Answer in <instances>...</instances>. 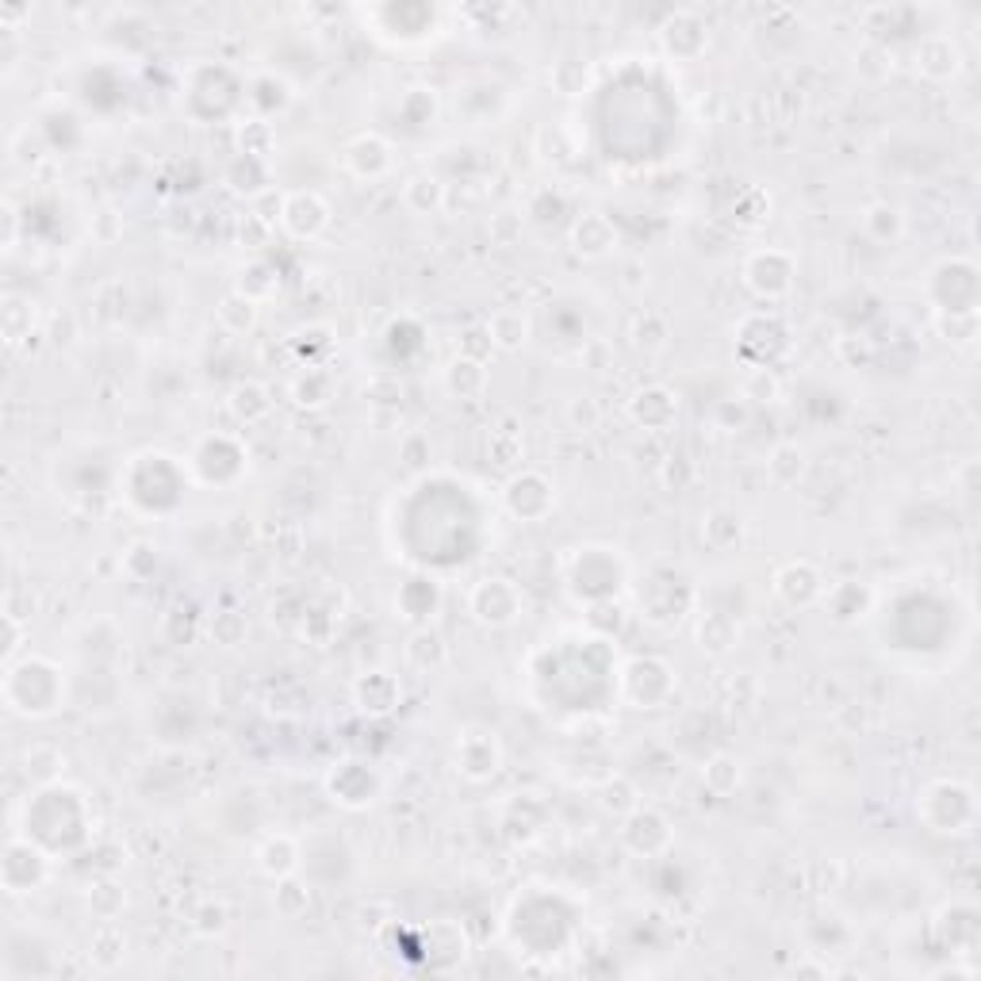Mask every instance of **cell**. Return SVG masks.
Returning a JSON list of instances; mask_svg holds the SVG:
<instances>
[{"label":"cell","mask_w":981,"mask_h":981,"mask_svg":"<svg viewBox=\"0 0 981 981\" xmlns=\"http://www.w3.org/2000/svg\"><path fill=\"white\" fill-rule=\"evenodd\" d=\"M675 690V671L655 655H633L621 668V698L633 710H660Z\"/></svg>","instance_id":"6da1fadb"},{"label":"cell","mask_w":981,"mask_h":981,"mask_svg":"<svg viewBox=\"0 0 981 981\" xmlns=\"http://www.w3.org/2000/svg\"><path fill=\"white\" fill-rule=\"evenodd\" d=\"M794 257L786 249H755L744 261V285L760 299H783L794 288Z\"/></svg>","instance_id":"7a4b0ae2"},{"label":"cell","mask_w":981,"mask_h":981,"mask_svg":"<svg viewBox=\"0 0 981 981\" xmlns=\"http://www.w3.org/2000/svg\"><path fill=\"white\" fill-rule=\"evenodd\" d=\"M468 610H472V618H476L479 626L503 629V626H510V621H518L522 595H518V587H514L510 579H479V584L472 587V595H468Z\"/></svg>","instance_id":"3957f363"},{"label":"cell","mask_w":981,"mask_h":981,"mask_svg":"<svg viewBox=\"0 0 981 981\" xmlns=\"http://www.w3.org/2000/svg\"><path fill=\"white\" fill-rule=\"evenodd\" d=\"M621 844L626 851H633L637 859H652V855H663L671 847V825L660 809L652 805H637V809L626 813L621 820Z\"/></svg>","instance_id":"277c9868"},{"label":"cell","mask_w":981,"mask_h":981,"mask_svg":"<svg viewBox=\"0 0 981 981\" xmlns=\"http://www.w3.org/2000/svg\"><path fill=\"white\" fill-rule=\"evenodd\" d=\"M453 760L464 778L487 783V778L498 775V767H503V747H498L495 733H487V729H468V733H461V740H456Z\"/></svg>","instance_id":"5b68a950"},{"label":"cell","mask_w":981,"mask_h":981,"mask_svg":"<svg viewBox=\"0 0 981 981\" xmlns=\"http://www.w3.org/2000/svg\"><path fill=\"white\" fill-rule=\"evenodd\" d=\"M28 847H31V839H23V836L8 839V847H4V886H8V894H35V889L50 878V855L39 847V851L31 855V863H23V859H28Z\"/></svg>","instance_id":"8992f818"},{"label":"cell","mask_w":981,"mask_h":981,"mask_svg":"<svg viewBox=\"0 0 981 981\" xmlns=\"http://www.w3.org/2000/svg\"><path fill=\"white\" fill-rule=\"evenodd\" d=\"M556 506V487L540 472H522L506 484V510L522 522H540Z\"/></svg>","instance_id":"52a82bcc"},{"label":"cell","mask_w":981,"mask_h":981,"mask_svg":"<svg viewBox=\"0 0 981 981\" xmlns=\"http://www.w3.org/2000/svg\"><path fill=\"white\" fill-rule=\"evenodd\" d=\"M31 668H35V679H28V694L12 698V710L23 717H47L62 705V671L39 655H31Z\"/></svg>","instance_id":"ba28073f"},{"label":"cell","mask_w":981,"mask_h":981,"mask_svg":"<svg viewBox=\"0 0 981 981\" xmlns=\"http://www.w3.org/2000/svg\"><path fill=\"white\" fill-rule=\"evenodd\" d=\"M280 227L292 238H319L330 227V207L319 193H288L280 204Z\"/></svg>","instance_id":"9c48e42d"},{"label":"cell","mask_w":981,"mask_h":981,"mask_svg":"<svg viewBox=\"0 0 981 981\" xmlns=\"http://www.w3.org/2000/svg\"><path fill=\"white\" fill-rule=\"evenodd\" d=\"M775 595L783 598L794 610H805V606L820 602L825 595V576L817 571V564L809 560H789L775 571Z\"/></svg>","instance_id":"30bf717a"},{"label":"cell","mask_w":981,"mask_h":981,"mask_svg":"<svg viewBox=\"0 0 981 981\" xmlns=\"http://www.w3.org/2000/svg\"><path fill=\"white\" fill-rule=\"evenodd\" d=\"M342 162H345V169L353 173V177L380 180V177H388V173H392L395 157H392V146H388L384 138L372 135V131H364V135H357V138H349V143H345Z\"/></svg>","instance_id":"8fae6325"},{"label":"cell","mask_w":981,"mask_h":981,"mask_svg":"<svg viewBox=\"0 0 981 981\" xmlns=\"http://www.w3.org/2000/svg\"><path fill=\"white\" fill-rule=\"evenodd\" d=\"M327 786H330V794H334V802L349 805V809H361V805H369L372 797H376L380 778L372 775L364 763H338Z\"/></svg>","instance_id":"7c38bea8"},{"label":"cell","mask_w":981,"mask_h":981,"mask_svg":"<svg viewBox=\"0 0 981 981\" xmlns=\"http://www.w3.org/2000/svg\"><path fill=\"white\" fill-rule=\"evenodd\" d=\"M660 39H663V47H668L671 58H683V62H690V58H698L705 50V43H710V31H705V23L698 20L694 12H679V16H671V20L663 23Z\"/></svg>","instance_id":"4fadbf2b"},{"label":"cell","mask_w":981,"mask_h":981,"mask_svg":"<svg viewBox=\"0 0 981 981\" xmlns=\"http://www.w3.org/2000/svg\"><path fill=\"white\" fill-rule=\"evenodd\" d=\"M679 414V403L668 388L652 384V388H640V392L629 399V419L644 430H668Z\"/></svg>","instance_id":"5bb4252c"},{"label":"cell","mask_w":981,"mask_h":981,"mask_svg":"<svg viewBox=\"0 0 981 981\" xmlns=\"http://www.w3.org/2000/svg\"><path fill=\"white\" fill-rule=\"evenodd\" d=\"M917 73L920 78H928V81H947V78H954V73H959V62H962V54H959V47H954V39L951 35H928V39H920V47H917Z\"/></svg>","instance_id":"9a60e30c"},{"label":"cell","mask_w":981,"mask_h":981,"mask_svg":"<svg viewBox=\"0 0 981 981\" xmlns=\"http://www.w3.org/2000/svg\"><path fill=\"white\" fill-rule=\"evenodd\" d=\"M353 698H357V705H361L364 713H372V717H384V713H392L399 705L403 690H399V679L388 675V671H369V675H361L353 683Z\"/></svg>","instance_id":"2e32d148"},{"label":"cell","mask_w":981,"mask_h":981,"mask_svg":"<svg viewBox=\"0 0 981 981\" xmlns=\"http://www.w3.org/2000/svg\"><path fill=\"white\" fill-rule=\"evenodd\" d=\"M571 246H576L579 257H606L613 246H618V230H613V223L606 219V215L598 211H587L576 219V227H571Z\"/></svg>","instance_id":"e0dca14e"},{"label":"cell","mask_w":981,"mask_h":981,"mask_svg":"<svg viewBox=\"0 0 981 981\" xmlns=\"http://www.w3.org/2000/svg\"><path fill=\"white\" fill-rule=\"evenodd\" d=\"M403 655H406V668L422 671V675H434V671H442L448 663V644L437 629L422 626V629H414L411 640H406Z\"/></svg>","instance_id":"ac0fdd59"},{"label":"cell","mask_w":981,"mask_h":981,"mask_svg":"<svg viewBox=\"0 0 981 981\" xmlns=\"http://www.w3.org/2000/svg\"><path fill=\"white\" fill-rule=\"evenodd\" d=\"M257 870L272 882H285L299 870V844L292 836H269L257 847Z\"/></svg>","instance_id":"d6986e66"},{"label":"cell","mask_w":981,"mask_h":981,"mask_svg":"<svg viewBox=\"0 0 981 981\" xmlns=\"http://www.w3.org/2000/svg\"><path fill=\"white\" fill-rule=\"evenodd\" d=\"M825 606L828 613H833L836 621H859L863 613L870 610V602H875V595H870V587H863L859 579H844V584H836L833 590H825Z\"/></svg>","instance_id":"ffe728a7"},{"label":"cell","mask_w":981,"mask_h":981,"mask_svg":"<svg viewBox=\"0 0 981 981\" xmlns=\"http://www.w3.org/2000/svg\"><path fill=\"white\" fill-rule=\"evenodd\" d=\"M487 334L491 342H495V349L518 353V349L529 342V314L522 311V307H503V311H495L487 319Z\"/></svg>","instance_id":"44dd1931"},{"label":"cell","mask_w":981,"mask_h":981,"mask_svg":"<svg viewBox=\"0 0 981 981\" xmlns=\"http://www.w3.org/2000/svg\"><path fill=\"white\" fill-rule=\"evenodd\" d=\"M227 406L230 414H235L238 422H246V426H254V422L269 419L272 411V399H269V388L257 384V380H242V384L230 388L227 395Z\"/></svg>","instance_id":"7402d4cb"},{"label":"cell","mask_w":981,"mask_h":981,"mask_svg":"<svg viewBox=\"0 0 981 981\" xmlns=\"http://www.w3.org/2000/svg\"><path fill=\"white\" fill-rule=\"evenodd\" d=\"M445 388L448 395L456 399H479L487 388V369L484 361H472V357H453L445 369Z\"/></svg>","instance_id":"603a6c76"},{"label":"cell","mask_w":981,"mask_h":981,"mask_svg":"<svg viewBox=\"0 0 981 981\" xmlns=\"http://www.w3.org/2000/svg\"><path fill=\"white\" fill-rule=\"evenodd\" d=\"M292 399L307 411H319L334 399V376H330L322 364H307L303 372L292 380Z\"/></svg>","instance_id":"cb8c5ba5"},{"label":"cell","mask_w":981,"mask_h":981,"mask_svg":"<svg viewBox=\"0 0 981 981\" xmlns=\"http://www.w3.org/2000/svg\"><path fill=\"white\" fill-rule=\"evenodd\" d=\"M445 185L434 173H414L403 185V204L411 207L414 215H437L445 207Z\"/></svg>","instance_id":"d4e9b609"},{"label":"cell","mask_w":981,"mask_h":981,"mask_svg":"<svg viewBox=\"0 0 981 981\" xmlns=\"http://www.w3.org/2000/svg\"><path fill=\"white\" fill-rule=\"evenodd\" d=\"M702 537L705 545H713L717 553H729L744 540V518L733 510H713L710 518L702 522Z\"/></svg>","instance_id":"484cf974"},{"label":"cell","mask_w":981,"mask_h":981,"mask_svg":"<svg viewBox=\"0 0 981 981\" xmlns=\"http://www.w3.org/2000/svg\"><path fill=\"white\" fill-rule=\"evenodd\" d=\"M702 783H705V789H710L713 797L736 794V786H740V760H736V755H729V752H717L702 767Z\"/></svg>","instance_id":"4316f807"},{"label":"cell","mask_w":981,"mask_h":981,"mask_svg":"<svg viewBox=\"0 0 981 981\" xmlns=\"http://www.w3.org/2000/svg\"><path fill=\"white\" fill-rule=\"evenodd\" d=\"M23 771H28V778H35V783L54 786L58 775L65 771V755L50 744H35L23 752Z\"/></svg>","instance_id":"83f0119b"},{"label":"cell","mask_w":981,"mask_h":981,"mask_svg":"<svg viewBox=\"0 0 981 981\" xmlns=\"http://www.w3.org/2000/svg\"><path fill=\"white\" fill-rule=\"evenodd\" d=\"M767 472H771V479H775V484L794 487L797 479H802V472H805V453L794 442H778L767 456Z\"/></svg>","instance_id":"f1b7e54d"},{"label":"cell","mask_w":981,"mask_h":981,"mask_svg":"<svg viewBox=\"0 0 981 981\" xmlns=\"http://www.w3.org/2000/svg\"><path fill=\"white\" fill-rule=\"evenodd\" d=\"M93 962L100 970H112L115 962L123 959V954H127V939H123V932L120 928H115V920H104V925L96 928V936H93Z\"/></svg>","instance_id":"f546056e"},{"label":"cell","mask_w":981,"mask_h":981,"mask_svg":"<svg viewBox=\"0 0 981 981\" xmlns=\"http://www.w3.org/2000/svg\"><path fill=\"white\" fill-rule=\"evenodd\" d=\"M219 322H223V330H230V334H246V330L257 327V303L238 292H230L227 299H219Z\"/></svg>","instance_id":"4dcf8cb0"},{"label":"cell","mask_w":981,"mask_h":981,"mask_svg":"<svg viewBox=\"0 0 981 981\" xmlns=\"http://www.w3.org/2000/svg\"><path fill=\"white\" fill-rule=\"evenodd\" d=\"M863 227H867V235L875 238V242H897V238L905 235V219L897 207L889 204H875L867 215H863Z\"/></svg>","instance_id":"1f68e13d"},{"label":"cell","mask_w":981,"mask_h":981,"mask_svg":"<svg viewBox=\"0 0 981 981\" xmlns=\"http://www.w3.org/2000/svg\"><path fill=\"white\" fill-rule=\"evenodd\" d=\"M668 338H671V330H668V319H663V314H655V311L637 314V322H633L637 349H644V353H660V349L668 345Z\"/></svg>","instance_id":"d6a6232c"},{"label":"cell","mask_w":981,"mask_h":981,"mask_svg":"<svg viewBox=\"0 0 981 981\" xmlns=\"http://www.w3.org/2000/svg\"><path fill=\"white\" fill-rule=\"evenodd\" d=\"M89 905H93V912L100 920H115L123 912V905H127V894H123L120 886L112 882V878H104V882L93 886V894H89Z\"/></svg>","instance_id":"836d02e7"},{"label":"cell","mask_w":981,"mask_h":981,"mask_svg":"<svg viewBox=\"0 0 981 981\" xmlns=\"http://www.w3.org/2000/svg\"><path fill=\"white\" fill-rule=\"evenodd\" d=\"M227 920H230L227 905L215 901V897H204V901L196 905V912H193V928L199 936H219L223 928H227Z\"/></svg>","instance_id":"e575fe53"},{"label":"cell","mask_w":981,"mask_h":981,"mask_svg":"<svg viewBox=\"0 0 981 981\" xmlns=\"http://www.w3.org/2000/svg\"><path fill=\"white\" fill-rule=\"evenodd\" d=\"M568 422H571V430H579V434H590V430L602 422V411H598L595 399L579 395V399H571V403H568Z\"/></svg>","instance_id":"d590c367"},{"label":"cell","mask_w":981,"mask_h":981,"mask_svg":"<svg viewBox=\"0 0 981 981\" xmlns=\"http://www.w3.org/2000/svg\"><path fill=\"white\" fill-rule=\"evenodd\" d=\"M269 235H272V223L257 211H249L242 219V227H238V238H242V246H249V249L269 246Z\"/></svg>","instance_id":"8d00e7d4"},{"label":"cell","mask_w":981,"mask_h":981,"mask_svg":"<svg viewBox=\"0 0 981 981\" xmlns=\"http://www.w3.org/2000/svg\"><path fill=\"white\" fill-rule=\"evenodd\" d=\"M211 637L219 640V644H238V640L246 637V621L238 618V613H230V610H223V613H215V621H211Z\"/></svg>","instance_id":"74e56055"},{"label":"cell","mask_w":981,"mask_h":981,"mask_svg":"<svg viewBox=\"0 0 981 981\" xmlns=\"http://www.w3.org/2000/svg\"><path fill=\"white\" fill-rule=\"evenodd\" d=\"M495 349L487 334V322L484 327H468L464 330V342H461V357H472V361H487V353Z\"/></svg>","instance_id":"f35d334b"},{"label":"cell","mask_w":981,"mask_h":981,"mask_svg":"<svg viewBox=\"0 0 981 981\" xmlns=\"http://www.w3.org/2000/svg\"><path fill=\"white\" fill-rule=\"evenodd\" d=\"M579 361H584L590 372H606L613 361V349H610V342H602V338H590V342L584 345V353H579Z\"/></svg>","instance_id":"ab89813d"},{"label":"cell","mask_w":981,"mask_h":981,"mask_svg":"<svg viewBox=\"0 0 981 981\" xmlns=\"http://www.w3.org/2000/svg\"><path fill=\"white\" fill-rule=\"evenodd\" d=\"M775 392H778L775 376H771L767 369H755L752 380H747V388H744V399H760V403H763V399H771Z\"/></svg>","instance_id":"60d3db41"},{"label":"cell","mask_w":981,"mask_h":981,"mask_svg":"<svg viewBox=\"0 0 981 981\" xmlns=\"http://www.w3.org/2000/svg\"><path fill=\"white\" fill-rule=\"evenodd\" d=\"M4 629H8V648H4V660H8V663H16V655H20V648H23L20 613H12V610H8V613H4Z\"/></svg>","instance_id":"b9f144b4"},{"label":"cell","mask_w":981,"mask_h":981,"mask_svg":"<svg viewBox=\"0 0 981 981\" xmlns=\"http://www.w3.org/2000/svg\"><path fill=\"white\" fill-rule=\"evenodd\" d=\"M640 272H644V269H640V261L629 265V269H626V288H633V292H637V288L644 285V280H640Z\"/></svg>","instance_id":"7bdbcfd3"}]
</instances>
